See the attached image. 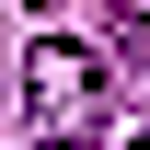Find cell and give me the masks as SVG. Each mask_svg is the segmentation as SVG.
Masks as SVG:
<instances>
[{
  "instance_id": "1",
  "label": "cell",
  "mask_w": 150,
  "mask_h": 150,
  "mask_svg": "<svg viewBox=\"0 0 150 150\" xmlns=\"http://www.w3.org/2000/svg\"><path fill=\"white\" fill-rule=\"evenodd\" d=\"M23 93H35V127H46V139H93V127H104V69H93L81 46H58V35L23 58Z\"/></svg>"
},
{
  "instance_id": "2",
  "label": "cell",
  "mask_w": 150,
  "mask_h": 150,
  "mask_svg": "<svg viewBox=\"0 0 150 150\" xmlns=\"http://www.w3.org/2000/svg\"><path fill=\"white\" fill-rule=\"evenodd\" d=\"M35 150H81V139H35Z\"/></svg>"
},
{
  "instance_id": "3",
  "label": "cell",
  "mask_w": 150,
  "mask_h": 150,
  "mask_svg": "<svg viewBox=\"0 0 150 150\" xmlns=\"http://www.w3.org/2000/svg\"><path fill=\"white\" fill-rule=\"evenodd\" d=\"M127 150H150V139H127Z\"/></svg>"
}]
</instances>
